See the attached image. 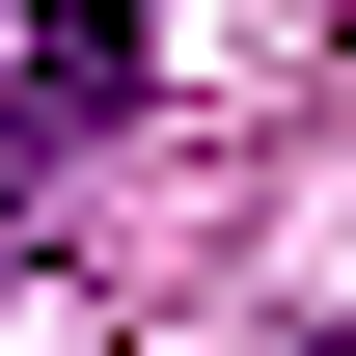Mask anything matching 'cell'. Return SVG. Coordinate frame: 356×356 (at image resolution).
Instances as JSON below:
<instances>
[{
    "instance_id": "6da1fadb",
    "label": "cell",
    "mask_w": 356,
    "mask_h": 356,
    "mask_svg": "<svg viewBox=\"0 0 356 356\" xmlns=\"http://www.w3.org/2000/svg\"><path fill=\"white\" fill-rule=\"evenodd\" d=\"M110 110H165V28H137V0H28V28H0V192H28L55 137H110Z\"/></svg>"
}]
</instances>
